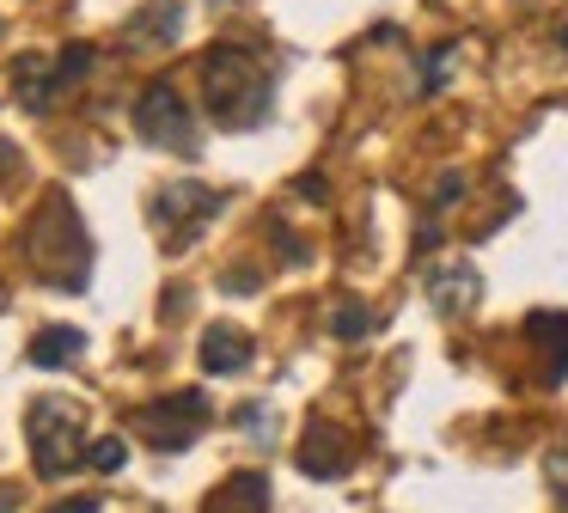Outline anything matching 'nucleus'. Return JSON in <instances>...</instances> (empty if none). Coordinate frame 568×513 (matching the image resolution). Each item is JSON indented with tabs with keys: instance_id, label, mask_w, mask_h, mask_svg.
Returning <instances> with one entry per match:
<instances>
[{
	"instance_id": "f257e3e1",
	"label": "nucleus",
	"mask_w": 568,
	"mask_h": 513,
	"mask_svg": "<svg viewBox=\"0 0 568 513\" xmlns=\"http://www.w3.org/2000/svg\"><path fill=\"white\" fill-rule=\"evenodd\" d=\"M26 263L38 269L50 288H87L92 275V239L80 227V214L68 208V195H50V202L31 214L26 227Z\"/></svg>"
},
{
	"instance_id": "f03ea898",
	"label": "nucleus",
	"mask_w": 568,
	"mask_h": 513,
	"mask_svg": "<svg viewBox=\"0 0 568 513\" xmlns=\"http://www.w3.org/2000/svg\"><path fill=\"white\" fill-rule=\"evenodd\" d=\"M202 86H209V117L221 129H257L270 117V73L257 56L233 43H214L202 56Z\"/></svg>"
},
{
	"instance_id": "7ed1b4c3",
	"label": "nucleus",
	"mask_w": 568,
	"mask_h": 513,
	"mask_svg": "<svg viewBox=\"0 0 568 513\" xmlns=\"http://www.w3.org/2000/svg\"><path fill=\"white\" fill-rule=\"evenodd\" d=\"M26 434H31V464H38L43 483L68 476L80 459H87V440H80V410L68 398H38V403H31Z\"/></svg>"
},
{
	"instance_id": "20e7f679",
	"label": "nucleus",
	"mask_w": 568,
	"mask_h": 513,
	"mask_svg": "<svg viewBox=\"0 0 568 513\" xmlns=\"http://www.w3.org/2000/svg\"><path fill=\"white\" fill-rule=\"evenodd\" d=\"M135 129L141 141L153 147H172V153H196V122H190V104L178 98L172 80H153L135 104Z\"/></svg>"
},
{
	"instance_id": "39448f33",
	"label": "nucleus",
	"mask_w": 568,
	"mask_h": 513,
	"mask_svg": "<svg viewBox=\"0 0 568 513\" xmlns=\"http://www.w3.org/2000/svg\"><path fill=\"white\" fill-rule=\"evenodd\" d=\"M202 422H209V398H202V391H172L165 403H148V410L135 415V428L160 452H184Z\"/></svg>"
},
{
	"instance_id": "423d86ee",
	"label": "nucleus",
	"mask_w": 568,
	"mask_h": 513,
	"mask_svg": "<svg viewBox=\"0 0 568 513\" xmlns=\"http://www.w3.org/2000/svg\"><path fill=\"white\" fill-rule=\"evenodd\" d=\"M214 214H221V195L202 190V183H172V190L153 195V220H160L165 232H178V239H196Z\"/></svg>"
},
{
	"instance_id": "0eeeda50",
	"label": "nucleus",
	"mask_w": 568,
	"mask_h": 513,
	"mask_svg": "<svg viewBox=\"0 0 568 513\" xmlns=\"http://www.w3.org/2000/svg\"><path fill=\"white\" fill-rule=\"evenodd\" d=\"M348 464H355L348 434H343L336 422H318V415H312V422H306V440H300V471H306L312 483H336Z\"/></svg>"
},
{
	"instance_id": "6e6552de",
	"label": "nucleus",
	"mask_w": 568,
	"mask_h": 513,
	"mask_svg": "<svg viewBox=\"0 0 568 513\" xmlns=\"http://www.w3.org/2000/svg\"><path fill=\"white\" fill-rule=\"evenodd\" d=\"M428 300L440 318H458L483 300V275L470 269V256H453V263H434L428 269Z\"/></svg>"
},
{
	"instance_id": "1a4fd4ad",
	"label": "nucleus",
	"mask_w": 568,
	"mask_h": 513,
	"mask_svg": "<svg viewBox=\"0 0 568 513\" xmlns=\"http://www.w3.org/2000/svg\"><path fill=\"white\" fill-rule=\"evenodd\" d=\"M80 354H87V330H74V324H43L38 336H31L26 361L43 366V373H62V366L80 361Z\"/></svg>"
},
{
	"instance_id": "9d476101",
	"label": "nucleus",
	"mask_w": 568,
	"mask_h": 513,
	"mask_svg": "<svg viewBox=\"0 0 568 513\" xmlns=\"http://www.w3.org/2000/svg\"><path fill=\"white\" fill-rule=\"evenodd\" d=\"M13 92H19V104H26V110H50L55 92H62V68H55L50 56H19Z\"/></svg>"
},
{
	"instance_id": "9b49d317",
	"label": "nucleus",
	"mask_w": 568,
	"mask_h": 513,
	"mask_svg": "<svg viewBox=\"0 0 568 513\" xmlns=\"http://www.w3.org/2000/svg\"><path fill=\"white\" fill-rule=\"evenodd\" d=\"M202 366L209 373H245L251 366V336L233 324H209L202 330Z\"/></svg>"
},
{
	"instance_id": "f8f14e48",
	"label": "nucleus",
	"mask_w": 568,
	"mask_h": 513,
	"mask_svg": "<svg viewBox=\"0 0 568 513\" xmlns=\"http://www.w3.org/2000/svg\"><path fill=\"white\" fill-rule=\"evenodd\" d=\"M526 336L538 342L544 361H550V366H544V379H550V385H556V379H568V318L562 312H531L526 318Z\"/></svg>"
},
{
	"instance_id": "ddd939ff",
	"label": "nucleus",
	"mask_w": 568,
	"mask_h": 513,
	"mask_svg": "<svg viewBox=\"0 0 568 513\" xmlns=\"http://www.w3.org/2000/svg\"><path fill=\"white\" fill-rule=\"evenodd\" d=\"M184 31V7H172V0H165V7H148L141 12V19H129V43H172V37Z\"/></svg>"
},
{
	"instance_id": "4468645a",
	"label": "nucleus",
	"mask_w": 568,
	"mask_h": 513,
	"mask_svg": "<svg viewBox=\"0 0 568 513\" xmlns=\"http://www.w3.org/2000/svg\"><path fill=\"white\" fill-rule=\"evenodd\" d=\"M214 507H251V513H263V507H270V476H257V471L226 476L221 495H214Z\"/></svg>"
},
{
	"instance_id": "2eb2a0df",
	"label": "nucleus",
	"mask_w": 568,
	"mask_h": 513,
	"mask_svg": "<svg viewBox=\"0 0 568 513\" xmlns=\"http://www.w3.org/2000/svg\"><path fill=\"white\" fill-rule=\"evenodd\" d=\"M87 464H92V471H104V476L123 471V464H129V440H123V434H99V440H87Z\"/></svg>"
},
{
	"instance_id": "dca6fc26",
	"label": "nucleus",
	"mask_w": 568,
	"mask_h": 513,
	"mask_svg": "<svg viewBox=\"0 0 568 513\" xmlns=\"http://www.w3.org/2000/svg\"><path fill=\"white\" fill-rule=\"evenodd\" d=\"M55 68H62V86H68V80H80V73L92 68V43H68L62 56H55Z\"/></svg>"
},
{
	"instance_id": "f3484780",
	"label": "nucleus",
	"mask_w": 568,
	"mask_h": 513,
	"mask_svg": "<svg viewBox=\"0 0 568 513\" xmlns=\"http://www.w3.org/2000/svg\"><path fill=\"white\" fill-rule=\"evenodd\" d=\"M367 324H373L367 305H336V312H331V330H336V336H361Z\"/></svg>"
},
{
	"instance_id": "a211bd4d",
	"label": "nucleus",
	"mask_w": 568,
	"mask_h": 513,
	"mask_svg": "<svg viewBox=\"0 0 568 513\" xmlns=\"http://www.w3.org/2000/svg\"><path fill=\"white\" fill-rule=\"evenodd\" d=\"M458 195H465V178H458V171H446V178L434 183V214H446V208H458Z\"/></svg>"
},
{
	"instance_id": "6ab92c4d",
	"label": "nucleus",
	"mask_w": 568,
	"mask_h": 513,
	"mask_svg": "<svg viewBox=\"0 0 568 513\" xmlns=\"http://www.w3.org/2000/svg\"><path fill=\"white\" fill-rule=\"evenodd\" d=\"M544 476H550L556 489H568V440H562V446H550V459H544Z\"/></svg>"
},
{
	"instance_id": "aec40b11",
	"label": "nucleus",
	"mask_w": 568,
	"mask_h": 513,
	"mask_svg": "<svg viewBox=\"0 0 568 513\" xmlns=\"http://www.w3.org/2000/svg\"><path fill=\"white\" fill-rule=\"evenodd\" d=\"M0 312H7V281H0Z\"/></svg>"
}]
</instances>
